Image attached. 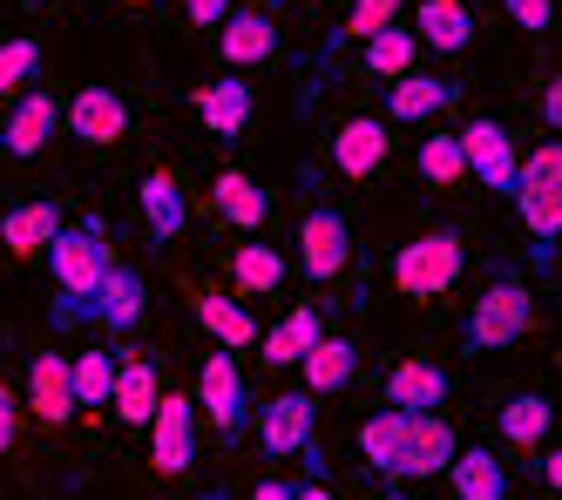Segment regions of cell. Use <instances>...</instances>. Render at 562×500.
<instances>
[{"label":"cell","instance_id":"cell-24","mask_svg":"<svg viewBox=\"0 0 562 500\" xmlns=\"http://www.w3.org/2000/svg\"><path fill=\"white\" fill-rule=\"evenodd\" d=\"M299 372H305V393H312V399H318V393H339V386H352V372H359V345L339 339V331H326V339L299 359Z\"/></svg>","mask_w":562,"mask_h":500},{"label":"cell","instance_id":"cell-46","mask_svg":"<svg viewBox=\"0 0 562 500\" xmlns=\"http://www.w3.org/2000/svg\"><path fill=\"white\" fill-rule=\"evenodd\" d=\"M271 8H285V0H271Z\"/></svg>","mask_w":562,"mask_h":500},{"label":"cell","instance_id":"cell-27","mask_svg":"<svg viewBox=\"0 0 562 500\" xmlns=\"http://www.w3.org/2000/svg\"><path fill=\"white\" fill-rule=\"evenodd\" d=\"M211 203H217V217H224V224H237V230H258V224L271 217V196H265L245 170H217Z\"/></svg>","mask_w":562,"mask_h":500},{"label":"cell","instance_id":"cell-31","mask_svg":"<svg viewBox=\"0 0 562 500\" xmlns=\"http://www.w3.org/2000/svg\"><path fill=\"white\" fill-rule=\"evenodd\" d=\"M196 325H204L217 345H231V352L265 339V331H258V318H251L245 305H237V298H217V291H204V298H196Z\"/></svg>","mask_w":562,"mask_h":500},{"label":"cell","instance_id":"cell-19","mask_svg":"<svg viewBox=\"0 0 562 500\" xmlns=\"http://www.w3.org/2000/svg\"><path fill=\"white\" fill-rule=\"evenodd\" d=\"M454 453H461L454 427L440 420V412H414V427H407V474H400V480H434V474H448Z\"/></svg>","mask_w":562,"mask_h":500},{"label":"cell","instance_id":"cell-1","mask_svg":"<svg viewBox=\"0 0 562 500\" xmlns=\"http://www.w3.org/2000/svg\"><path fill=\"white\" fill-rule=\"evenodd\" d=\"M48 271H55V291H61L55 318H61V325H82L89 298L102 291V277L115 271V250H109V237H102V217L61 224L55 243H48Z\"/></svg>","mask_w":562,"mask_h":500},{"label":"cell","instance_id":"cell-7","mask_svg":"<svg viewBox=\"0 0 562 500\" xmlns=\"http://www.w3.org/2000/svg\"><path fill=\"white\" fill-rule=\"evenodd\" d=\"M461 156H468V177L488 190V196H515V170H521V156L508 143V129L495 115H474L468 129H461Z\"/></svg>","mask_w":562,"mask_h":500},{"label":"cell","instance_id":"cell-36","mask_svg":"<svg viewBox=\"0 0 562 500\" xmlns=\"http://www.w3.org/2000/svg\"><path fill=\"white\" fill-rule=\"evenodd\" d=\"M400 8H407V0H346V27H339V41H367V34H380L386 21H400Z\"/></svg>","mask_w":562,"mask_h":500},{"label":"cell","instance_id":"cell-3","mask_svg":"<svg viewBox=\"0 0 562 500\" xmlns=\"http://www.w3.org/2000/svg\"><path fill=\"white\" fill-rule=\"evenodd\" d=\"M529 325H536V298H529V284L508 271V277H495L468 305V318H461V352H508V345L529 339Z\"/></svg>","mask_w":562,"mask_h":500},{"label":"cell","instance_id":"cell-42","mask_svg":"<svg viewBox=\"0 0 562 500\" xmlns=\"http://www.w3.org/2000/svg\"><path fill=\"white\" fill-rule=\"evenodd\" d=\"M251 500H299V487H285V480H258Z\"/></svg>","mask_w":562,"mask_h":500},{"label":"cell","instance_id":"cell-34","mask_svg":"<svg viewBox=\"0 0 562 500\" xmlns=\"http://www.w3.org/2000/svg\"><path fill=\"white\" fill-rule=\"evenodd\" d=\"M68 379H75V406H109V393H115V352L109 345L75 352L68 359Z\"/></svg>","mask_w":562,"mask_h":500},{"label":"cell","instance_id":"cell-6","mask_svg":"<svg viewBox=\"0 0 562 500\" xmlns=\"http://www.w3.org/2000/svg\"><path fill=\"white\" fill-rule=\"evenodd\" d=\"M190 461H196V399L164 393L149 412V467L177 480V474H190Z\"/></svg>","mask_w":562,"mask_h":500},{"label":"cell","instance_id":"cell-40","mask_svg":"<svg viewBox=\"0 0 562 500\" xmlns=\"http://www.w3.org/2000/svg\"><path fill=\"white\" fill-rule=\"evenodd\" d=\"M542 122H549V129L562 136V75H555L549 89H542Z\"/></svg>","mask_w":562,"mask_h":500},{"label":"cell","instance_id":"cell-16","mask_svg":"<svg viewBox=\"0 0 562 500\" xmlns=\"http://www.w3.org/2000/svg\"><path fill=\"white\" fill-rule=\"evenodd\" d=\"M407 427H414V412H400V406H380L373 420L359 427V461H367L380 480L407 474Z\"/></svg>","mask_w":562,"mask_h":500},{"label":"cell","instance_id":"cell-44","mask_svg":"<svg viewBox=\"0 0 562 500\" xmlns=\"http://www.w3.org/2000/svg\"><path fill=\"white\" fill-rule=\"evenodd\" d=\"M27 8H61V0H27Z\"/></svg>","mask_w":562,"mask_h":500},{"label":"cell","instance_id":"cell-28","mask_svg":"<svg viewBox=\"0 0 562 500\" xmlns=\"http://www.w3.org/2000/svg\"><path fill=\"white\" fill-rule=\"evenodd\" d=\"M414 55H420V34L400 27V21H386L380 34L359 41V61H367V75H380V81H400V75L414 68Z\"/></svg>","mask_w":562,"mask_h":500},{"label":"cell","instance_id":"cell-45","mask_svg":"<svg viewBox=\"0 0 562 500\" xmlns=\"http://www.w3.org/2000/svg\"><path fill=\"white\" fill-rule=\"evenodd\" d=\"M380 500H414V493H380Z\"/></svg>","mask_w":562,"mask_h":500},{"label":"cell","instance_id":"cell-11","mask_svg":"<svg viewBox=\"0 0 562 500\" xmlns=\"http://www.w3.org/2000/svg\"><path fill=\"white\" fill-rule=\"evenodd\" d=\"M61 122H68V136H75V143L109 149V143H123V136H130V102L115 95V89H82V95L61 109Z\"/></svg>","mask_w":562,"mask_h":500},{"label":"cell","instance_id":"cell-23","mask_svg":"<svg viewBox=\"0 0 562 500\" xmlns=\"http://www.w3.org/2000/svg\"><path fill=\"white\" fill-rule=\"evenodd\" d=\"M196 115H204V129L211 136H245V122H251V81H237V75H224V81H211V89H196Z\"/></svg>","mask_w":562,"mask_h":500},{"label":"cell","instance_id":"cell-10","mask_svg":"<svg viewBox=\"0 0 562 500\" xmlns=\"http://www.w3.org/2000/svg\"><path fill=\"white\" fill-rule=\"evenodd\" d=\"M258 446L271 461H292L312 446V393H271V406H258Z\"/></svg>","mask_w":562,"mask_h":500},{"label":"cell","instance_id":"cell-2","mask_svg":"<svg viewBox=\"0 0 562 500\" xmlns=\"http://www.w3.org/2000/svg\"><path fill=\"white\" fill-rule=\"evenodd\" d=\"M508 203L521 211V224H529L536 258L549 264V258H555V243H562V143H542V149L521 156L515 196H508Z\"/></svg>","mask_w":562,"mask_h":500},{"label":"cell","instance_id":"cell-35","mask_svg":"<svg viewBox=\"0 0 562 500\" xmlns=\"http://www.w3.org/2000/svg\"><path fill=\"white\" fill-rule=\"evenodd\" d=\"M34 75H42V41H34V34L0 41V102H8V95H21Z\"/></svg>","mask_w":562,"mask_h":500},{"label":"cell","instance_id":"cell-5","mask_svg":"<svg viewBox=\"0 0 562 500\" xmlns=\"http://www.w3.org/2000/svg\"><path fill=\"white\" fill-rule=\"evenodd\" d=\"M196 406H204V420L217 427V440H237L251 420V393H245V372H237L231 345L204 359V372H196Z\"/></svg>","mask_w":562,"mask_h":500},{"label":"cell","instance_id":"cell-38","mask_svg":"<svg viewBox=\"0 0 562 500\" xmlns=\"http://www.w3.org/2000/svg\"><path fill=\"white\" fill-rule=\"evenodd\" d=\"M183 14H190V27H224V14H231V0H183Z\"/></svg>","mask_w":562,"mask_h":500},{"label":"cell","instance_id":"cell-47","mask_svg":"<svg viewBox=\"0 0 562 500\" xmlns=\"http://www.w3.org/2000/svg\"><path fill=\"white\" fill-rule=\"evenodd\" d=\"M130 8H136V0H130Z\"/></svg>","mask_w":562,"mask_h":500},{"label":"cell","instance_id":"cell-15","mask_svg":"<svg viewBox=\"0 0 562 500\" xmlns=\"http://www.w3.org/2000/svg\"><path fill=\"white\" fill-rule=\"evenodd\" d=\"M380 406L440 412V406H448V365H434V359H400V365L386 372V386H380Z\"/></svg>","mask_w":562,"mask_h":500},{"label":"cell","instance_id":"cell-12","mask_svg":"<svg viewBox=\"0 0 562 500\" xmlns=\"http://www.w3.org/2000/svg\"><path fill=\"white\" fill-rule=\"evenodd\" d=\"M143 305H149V284H143L130 264H115V271L102 277V291L89 298L82 325H102L109 339H123V331H136V325H143Z\"/></svg>","mask_w":562,"mask_h":500},{"label":"cell","instance_id":"cell-17","mask_svg":"<svg viewBox=\"0 0 562 500\" xmlns=\"http://www.w3.org/2000/svg\"><path fill=\"white\" fill-rule=\"evenodd\" d=\"M156 399H164V379H156V365H149L143 352H115V393H109L115 420H123V427H149Z\"/></svg>","mask_w":562,"mask_h":500},{"label":"cell","instance_id":"cell-9","mask_svg":"<svg viewBox=\"0 0 562 500\" xmlns=\"http://www.w3.org/2000/svg\"><path fill=\"white\" fill-rule=\"evenodd\" d=\"M386 149H393V136H386V115H352V122H339L333 129V143H326V162L339 177H373L380 162H386Z\"/></svg>","mask_w":562,"mask_h":500},{"label":"cell","instance_id":"cell-29","mask_svg":"<svg viewBox=\"0 0 562 500\" xmlns=\"http://www.w3.org/2000/svg\"><path fill=\"white\" fill-rule=\"evenodd\" d=\"M318 339H326V325H318V311H312V305H299L285 325H271L258 345H265V365L278 372V365H299V359H305Z\"/></svg>","mask_w":562,"mask_h":500},{"label":"cell","instance_id":"cell-18","mask_svg":"<svg viewBox=\"0 0 562 500\" xmlns=\"http://www.w3.org/2000/svg\"><path fill=\"white\" fill-rule=\"evenodd\" d=\"M278 55V27L265 21V14H224V27H217V61L231 68V75H245V68H258V61H271Z\"/></svg>","mask_w":562,"mask_h":500},{"label":"cell","instance_id":"cell-37","mask_svg":"<svg viewBox=\"0 0 562 500\" xmlns=\"http://www.w3.org/2000/svg\"><path fill=\"white\" fill-rule=\"evenodd\" d=\"M502 14H508L515 27H529V34H542V27L555 21V0H502Z\"/></svg>","mask_w":562,"mask_h":500},{"label":"cell","instance_id":"cell-32","mask_svg":"<svg viewBox=\"0 0 562 500\" xmlns=\"http://www.w3.org/2000/svg\"><path fill=\"white\" fill-rule=\"evenodd\" d=\"M414 170L434 183V190H454V183H468V156H461V129L454 136H420V149H414Z\"/></svg>","mask_w":562,"mask_h":500},{"label":"cell","instance_id":"cell-43","mask_svg":"<svg viewBox=\"0 0 562 500\" xmlns=\"http://www.w3.org/2000/svg\"><path fill=\"white\" fill-rule=\"evenodd\" d=\"M299 500H339V493H333V487H318V480H312V487H299Z\"/></svg>","mask_w":562,"mask_h":500},{"label":"cell","instance_id":"cell-8","mask_svg":"<svg viewBox=\"0 0 562 500\" xmlns=\"http://www.w3.org/2000/svg\"><path fill=\"white\" fill-rule=\"evenodd\" d=\"M346 264H352V230H346V217L333 211V203H312L305 224H299V271L312 284H333Z\"/></svg>","mask_w":562,"mask_h":500},{"label":"cell","instance_id":"cell-21","mask_svg":"<svg viewBox=\"0 0 562 500\" xmlns=\"http://www.w3.org/2000/svg\"><path fill=\"white\" fill-rule=\"evenodd\" d=\"M414 34H420V48H434V55H461L474 41L468 0H420V8H414Z\"/></svg>","mask_w":562,"mask_h":500},{"label":"cell","instance_id":"cell-30","mask_svg":"<svg viewBox=\"0 0 562 500\" xmlns=\"http://www.w3.org/2000/svg\"><path fill=\"white\" fill-rule=\"evenodd\" d=\"M502 440L508 446H529V453H542V440H549V427H555V406L542 399V393H515L508 406H502Z\"/></svg>","mask_w":562,"mask_h":500},{"label":"cell","instance_id":"cell-39","mask_svg":"<svg viewBox=\"0 0 562 500\" xmlns=\"http://www.w3.org/2000/svg\"><path fill=\"white\" fill-rule=\"evenodd\" d=\"M14 433H21V399L8 393V379H0V453L14 446Z\"/></svg>","mask_w":562,"mask_h":500},{"label":"cell","instance_id":"cell-20","mask_svg":"<svg viewBox=\"0 0 562 500\" xmlns=\"http://www.w3.org/2000/svg\"><path fill=\"white\" fill-rule=\"evenodd\" d=\"M136 203H143V224H149L156 243H177V237L190 230V203H183V183H177L170 170H149V177L136 183Z\"/></svg>","mask_w":562,"mask_h":500},{"label":"cell","instance_id":"cell-14","mask_svg":"<svg viewBox=\"0 0 562 500\" xmlns=\"http://www.w3.org/2000/svg\"><path fill=\"white\" fill-rule=\"evenodd\" d=\"M27 412L42 427H68L75 412V379H68V359L61 352H34V365H27Z\"/></svg>","mask_w":562,"mask_h":500},{"label":"cell","instance_id":"cell-22","mask_svg":"<svg viewBox=\"0 0 562 500\" xmlns=\"http://www.w3.org/2000/svg\"><path fill=\"white\" fill-rule=\"evenodd\" d=\"M461 95V81H440V75H400L393 89H386V122H427V115H440Z\"/></svg>","mask_w":562,"mask_h":500},{"label":"cell","instance_id":"cell-25","mask_svg":"<svg viewBox=\"0 0 562 500\" xmlns=\"http://www.w3.org/2000/svg\"><path fill=\"white\" fill-rule=\"evenodd\" d=\"M55 230H61V211H55L48 196L14 203V211L0 217V243H8L14 258H27V250H48V243H55Z\"/></svg>","mask_w":562,"mask_h":500},{"label":"cell","instance_id":"cell-33","mask_svg":"<svg viewBox=\"0 0 562 500\" xmlns=\"http://www.w3.org/2000/svg\"><path fill=\"white\" fill-rule=\"evenodd\" d=\"M231 277H237V291H251V298H271V291L285 284V258H278L271 243H237L231 250Z\"/></svg>","mask_w":562,"mask_h":500},{"label":"cell","instance_id":"cell-4","mask_svg":"<svg viewBox=\"0 0 562 500\" xmlns=\"http://www.w3.org/2000/svg\"><path fill=\"white\" fill-rule=\"evenodd\" d=\"M461 271H468V250H461L454 230H427V237H414V243L393 250V291H400V298H414V305L440 298V291H454Z\"/></svg>","mask_w":562,"mask_h":500},{"label":"cell","instance_id":"cell-26","mask_svg":"<svg viewBox=\"0 0 562 500\" xmlns=\"http://www.w3.org/2000/svg\"><path fill=\"white\" fill-rule=\"evenodd\" d=\"M448 480H454V500H508V467L488 446H461Z\"/></svg>","mask_w":562,"mask_h":500},{"label":"cell","instance_id":"cell-41","mask_svg":"<svg viewBox=\"0 0 562 500\" xmlns=\"http://www.w3.org/2000/svg\"><path fill=\"white\" fill-rule=\"evenodd\" d=\"M536 474H542V487H549V493H562V446H549V453H542Z\"/></svg>","mask_w":562,"mask_h":500},{"label":"cell","instance_id":"cell-13","mask_svg":"<svg viewBox=\"0 0 562 500\" xmlns=\"http://www.w3.org/2000/svg\"><path fill=\"white\" fill-rule=\"evenodd\" d=\"M48 136H55V95L48 89H21L14 109H8V122H0V156L27 162V156L48 149Z\"/></svg>","mask_w":562,"mask_h":500}]
</instances>
